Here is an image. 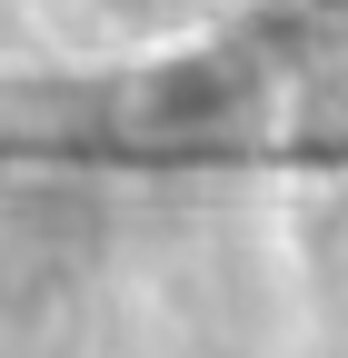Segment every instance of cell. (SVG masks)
<instances>
[{"mask_svg": "<svg viewBox=\"0 0 348 358\" xmlns=\"http://www.w3.org/2000/svg\"><path fill=\"white\" fill-rule=\"evenodd\" d=\"M239 100H249V80L229 60H199V70H169V90L150 100V120L159 129H209V120H229Z\"/></svg>", "mask_w": 348, "mask_h": 358, "instance_id": "cell-1", "label": "cell"}]
</instances>
